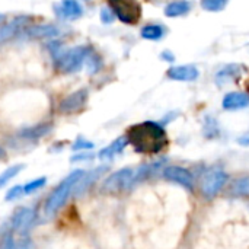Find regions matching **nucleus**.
<instances>
[{"label":"nucleus","mask_w":249,"mask_h":249,"mask_svg":"<svg viewBox=\"0 0 249 249\" xmlns=\"http://www.w3.org/2000/svg\"><path fill=\"white\" fill-rule=\"evenodd\" d=\"M128 144V140H127V136H123V137H118L117 140H114L108 147L102 149L99 152V159H111L117 155H120Z\"/></svg>","instance_id":"obj_16"},{"label":"nucleus","mask_w":249,"mask_h":249,"mask_svg":"<svg viewBox=\"0 0 249 249\" xmlns=\"http://www.w3.org/2000/svg\"><path fill=\"white\" fill-rule=\"evenodd\" d=\"M51 130V125L50 124H39V125H35V127H29V128H25L22 130L20 136L28 139V140H36L45 134H48Z\"/></svg>","instance_id":"obj_21"},{"label":"nucleus","mask_w":249,"mask_h":249,"mask_svg":"<svg viewBox=\"0 0 249 249\" xmlns=\"http://www.w3.org/2000/svg\"><path fill=\"white\" fill-rule=\"evenodd\" d=\"M115 18L127 25H134L142 18V7L136 0H107Z\"/></svg>","instance_id":"obj_4"},{"label":"nucleus","mask_w":249,"mask_h":249,"mask_svg":"<svg viewBox=\"0 0 249 249\" xmlns=\"http://www.w3.org/2000/svg\"><path fill=\"white\" fill-rule=\"evenodd\" d=\"M85 159H90V155H76L74 158H71V162H77V160H85Z\"/></svg>","instance_id":"obj_32"},{"label":"nucleus","mask_w":249,"mask_h":249,"mask_svg":"<svg viewBox=\"0 0 249 249\" xmlns=\"http://www.w3.org/2000/svg\"><path fill=\"white\" fill-rule=\"evenodd\" d=\"M140 35L142 38L149 41H159L165 36V28L159 23H149L142 28Z\"/></svg>","instance_id":"obj_20"},{"label":"nucleus","mask_w":249,"mask_h":249,"mask_svg":"<svg viewBox=\"0 0 249 249\" xmlns=\"http://www.w3.org/2000/svg\"><path fill=\"white\" fill-rule=\"evenodd\" d=\"M25 166L23 165H13V166H9L7 169H4L0 175V188L4 187L10 179H13Z\"/></svg>","instance_id":"obj_22"},{"label":"nucleus","mask_w":249,"mask_h":249,"mask_svg":"<svg viewBox=\"0 0 249 249\" xmlns=\"http://www.w3.org/2000/svg\"><path fill=\"white\" fill-rule=\"evenodd\" d=\"M101 20H102V23H107V25H109V23H112L114 22V19H115V15L112 13V10L109 9V7H102L101 9Z\"/></svg>","instance_id":"obj_28"},{"label":"nucleus","mask_w":249,"mask_h":249,"mask_svg":"<svg viewBox=\"0 0 249 249\" xmlns=\"http://www.w3.org/2000/svg\"><path fill=\"white\" fill-rule=\"evenodd\" d=\"M93 53V48L90 45H76L73 48L69 50H61L53 60H54V66L58 71L61 73H76L79 71L88 57Z\"/></svg>","instance_id":"obj_2"},{"label":"nucleus","mask_w":249,"mask_h":249,"mask_svg":"<svg viewBox=\"0 0 249 249\" xmlns=\"http://www.w3.org/2000/svg\"><path fill=\"white\" fill-rule=\"evenodd\" d=\"M229 0H201V6L209 12H220L226 7Z\"/></svg>","instance_id":"obj_24"},{"label":"nucleus","mask_w":249,"mask_h":249,"mask_svg":"<svg viewBox=\"0 0 249 249\" xmlns=\"http://www.w3.org/2000/svg\"><path fill=\"white\" fill-rule=\"evenodd\" d=\"M45 182H47V178H44V177L32 179V181H29L28 184L23 185V193L25 194H32V193L38 191L39 188H42L45 185Z\"/></svg>","instance_id":"obj_25"},{"label":"nucleus","mask_w":249,"mask_h":249,"mask_svg":"<svg viewBox=\"0 0 249 249\" xmlns=\"http://www.w3.org/2000/svg\"><path fill=\"white\" fill-rule=\"evenodd\" d=\"M31 18L26 15H20L13 18L12 20L0 25V45H4L10 39L16 38L18 35H22L23 31L29 26Z\"/></svg>","instance_id":"obj_7"},{"label":"nucleus","mask_w":249,"mask_h":249,"mask_svg":"<svg viewBox=\"0 0 249 249\" xmlns=\"http://www.w3.org/2000/svg\"><path fill=\"white\" fill-rule=\"evenodd\" d=\"M163 177L168 181H172L188 191L194 190V175L182 166H166L163 169Z\"/></svg>","instance_id":"obj_9"},{"label":"nucleus","mask_w":249,"mask_h":249,"mask_svg":"<svg viewBox=\"0 0 249 249\" xmlns=\"http://www.w3.org/2000/svg\"><path fill=\"white\" fill-rule=\"evenodd\" d=\"M4 20V15L3 13H0V25H1V22Z\"/></svg>","instance_id":"obj_34"},{"label":"nucleus","mask_w":249,"mask_h":249,"mask_svg":"<svg viewBox=\"0 0 249 249\" xmlns=\"http://www.w3.org/2000/svg\"><path fill=\"white\" fill-rule=\"evenodd\" d=\"M4 156H6V152H4V149L0 146V159H1V158H4Z\"/></svg>","instance_id":"obj_33"},{"label":"nucleus","mask_w":249,"mask_h":249,"mask_svg":"<svg viewBox=\"0 0 249 249\" xmlns=\"http://www.w3.org/2000/svg\"><path fill=\"white\" fill-rule=\"evenodd\" d=\"M238 143L242 144V146H249V133H245L244 136H241L238 139Z\"/></svg>","instance_id":"obj_31"},{"label":"nucleus","mask_w":249,"mask_h":249,"mask_svg":"<svg viewBox=\"0 0 249 249\" xmlns=\"http://www.w3.org/2000/svg\"><path fill=\"white\" fill-rule=\"evenodd\" d=\"M54 12L58 18L66 20H76L83 15V6L79 0H61L54 6Z\"/></svg>","instance_id":"obj_12"},{"label":"nucleus","mask_w":249,"mask_h":249,"mask_svg":"<svg viewBox=\"0 0 249 249\" xmlns=\"http://www.w3.org/2000/svg\"><path fill=\"white\" fill-rule=\"evenodd\" d=\"M127 140L136 152L143 155H156L168 144L163 125L155 121H144L133 125L128 130Z\"/></svg>","instance_id":"obj_1"},{"label":"nucleus","mask_w":249,"mask_h":249,"mask_svg":"<svg viewBox=\"0 0 249 249\" xmlns=\"http://www.w3.org/2000/svg\"><path fill=\"white\" fill-rule=\"evenodd\" d=\"M60 35V28L53 23H39L34 26H28L22 36L29 39H51Z\"/></svg>","instance_id":"obj_11"},{"label":"nucleus","mask_w":249,"mask_h":249,"mask_svg":"<svg viewBox=\"0 0 249 249\" xmlns=\"http://www.w3.org/2000/svg\"><path fill=\"white\" fill-rule=\"evenodd\" d=\"M133 178H134V169L131 168H123L114 174H111L105 182H104V190L108 193H118V191H125L133 187Z\"/></svg>","instance_id":"obj_6"},{"label":"nucleus","mask_w":249,"mask_h":249,"mask_svg":"<svg viewBox=\"0 0 249 249\" xmlns=\"http://www.w3.org/2000/svg\"><path fill=\"white\" fill-rule=\"evenodd\" d=\"M95 144L92 143V142H88V140H85V139H82V137H79L76 142H74V144H73V150H80V149H92Z\"/></svg>","instance_id":"obj_29"},{"label":"nucleus","mask_w":249,"mask_h":249,"mask_svg":"<svg viewBox=\"0 0 249 249\" xmlns=\"http://www.w3.org/2000/svg\"><path fill=\"white\" fill-rule=\"evenodd\" d=\"M222 107L226 111H238L249 107V93L247 92H229L222 101Z\"/></svg>","instance_id":"obj_14"},{"label":"nucleus","mask_w":249,"mask_h":249,"mask_svg":"<svg viewBox=\"0 0 249 249\" xmlns=\"http://www.w3.org/2000/svg\"><path fill=\"white\" fill-rule=\"evenodd\" d=\"M229 194L233 197H248L249 196V175L236 178L231 182L228 188Z\"/></svg>","instance_id":"obj_18"},{"label":"nucleus","mask_w":249,"mask_h":249,"mask_svg":"<svg viewBox=\"0 0 249 249\" xmlns=\"http://www.w3.org/2000/svg\"><path fill=\"white\" fill-rule=\"evenodd\" d=\"M228 179H229V177L223 169L207 171L201 177V181H200V191H201L203 197L213 198L214 196H217L226 185Z\"/></svg>","instance_id":"obj_5"},{"label":"nucleus","mask_w":249,"mask_h":249,"mask_svg":"<svg viewBox=\"0 0 249 249\" xmlns=\"http://www.w3.org/2000/svg\"><path fill=\"white\" fill-rule=\"evenodd\" d=\"M105 172H107V166H99V168H95L93 171H90L89 174H85V175H83V178L77 182V185H76L74 191L82 193V191H83V190H86L92 182H95L99 177H102Z\"/></svg>","instance_id":"obj_19"},{"label":"nucleus","mask_w":249,"mask_h":249,"mask_svg":"<svg viewBox=\"0 0 249 249\" xmlns=\"http://www.w3.org/2000/svg\"><path fill=\"white\" fill-rule=\"evenodd\" d=\"M241 73H242V67L239 64H228L216 73L214 80L219 86H223V85L241 77Z\"/></svg>","instance_id":"obj_15"},{"label":"nucleus","mask_w":249,"mask_h":249,"mask_svg":"<svg viewBox=\"0 0 249 249\" xmlns=\"http://www.w3.org/2000/svg\"><path fill=\"white\" fill-rule=\"evenodd\" d=\"M23 185H16V187H12L7 193H6V201H12V200H18L23 196Z\"/></svg>","instance_id":"obj_26"},{"label":"nucleus","mask_w":249,"mask_h":249,"mask_svg":"<svg viewBox=\"0 0 249 249\" xmlns=\"http://www.w3.org/2000/svg\"><path fill=\"white\" fill-rule=\"evenodd\" d=\"M190 10H191V3L188 0H175L165 6V16L178 18L187 15Z\"/></svg>","instance_id":"obj_17"},{"label":"nucleus","mask_w":249,"mask_h":249,"mask_svg":"<svg viewBox=\"0 0 249 249\" xmlns=\"http://www.w3.org/2000/svg\"><path fill=\"white\" fill-rule=\"evenodd\" d=\"M15 247H16V244H15V241H13L12 232L3 233L1 241H0V249H15Z\"/></svg>","instance_id":"obj_27"},{"label":"nucleus","mask_w":249,"mask_h":249,"mask_svg":"<svg viewBox=\"0 0 249 249\" xmlns=\"http://www.w3.org/2000/svg\"><path fill=\"white\" fill-rule=\"evenodd\" d=\"M89 98V92L88 89H77L73 93L67 95L58 105V111L61 114H74L79 112L80 109L85 108L86 102Z\"/></svg>","instance_id":"obj_8"},{"label":"nucleus","mask_w":249,"mask_h":249,"mask_svg":"<svg viewBox=\"0 0 249 249\" xmlns=\"http://www.w3.org/2000/svg\"><path fill=\"white\" fill-rule=\"evenodd\" d=\"M168 77L171 80H177V82H193L197 80L200 76V71L196 66H174L168 70Z\"/></svg>","instance_id":"obj_13"},{"label":"nucleus","mask_w":249,"mask_h":249,"mask_svg":"<svg viewBox=\"0 0 249 249\" xmlns=\"http://www.w3.org/2000/svg\"><path fill=\"white\" fill-rule=\"evenodd\" d=\"M85 66L88 67L89 74H95V73H98V71L101 70V67H102V60H101V57H99L98 54H95V51H93V53L88 57Z\"/></svg>","instance_id":"obj_23"},{"label":"nucleus","mask_w":249,"mask_h":249,"mask_svg":"<svg viewBox=\"0 0 249 249\" xmlns=\"http://www.w3.org/2000/svg\"><path fill=\"white\" fill-rule=\"evenodd\" d=\"M160 58H162L163 61H169V63H174V61H175V55H174V53H171L169 50H165V51L160 54Z\"/></svg>","instance_id":"obj_30"},{"label":"nucleus","mask_w":249,"mask_h":249,"mask_svg":"<svg viewBox=\"0 0 249 249\" xmlns=\"http://www.w3.org/2000/svg\"><path fill=\"white\" fill-rule=\"evenodd\" d=\"M35 220V212L28 207H19L12 216V229L20 235L26 233Z\"/></svg>","instance_id":"obj_10"},{"label":"nucleus","mask_w":249,"mask_h":249,"mask_svg":"<svg viewBox=\"0 0 249 249\" xmlns=\"http://www.w3.org/2000/svg\"><path fill=\"white\" fill-rule=\"evenodd\" d=\"M83 175H85V172L82 169L73 171L69 177H66L60 182V185H57L54 188V191L50 194L48 200L45 201V214L47 216L55 214L64 206V203L67 201L69 196L74 191L77 182L83 178Z\"/></svg>","instance_id":"obj_3"}]
</instances>
